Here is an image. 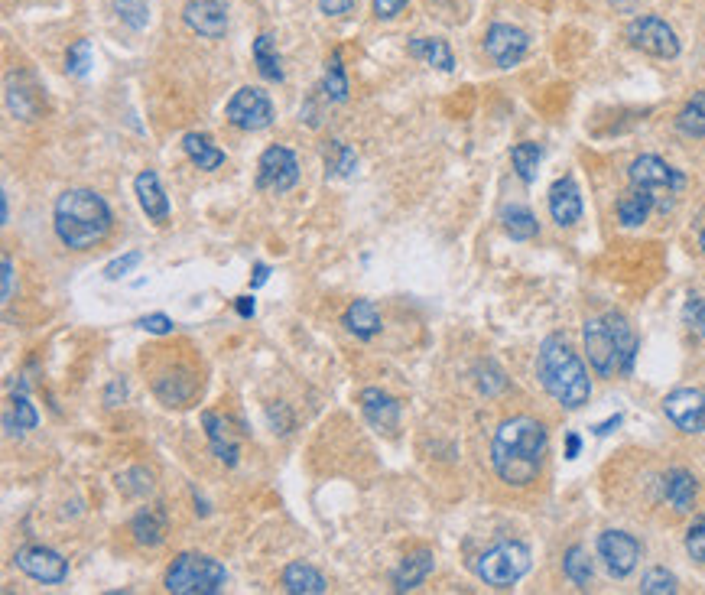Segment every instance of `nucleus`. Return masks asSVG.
I'll return each mask as SVG.
<instances>
[{"label": "nucleus", "mask_w": 705, "mask_h": 595, "mask_svg": "<svg viewBox=\"0 0 705 595\" xmlns=\"http://www.w3.org/2000/svg\"><path fill=\"white\" fill-rule=\"evenodd\" d=\"M546 446V426L533 417H511L504 420L491 439V465L504 485L527 488L540 478Z\"/></svg>", "instance_id": "1"}, {"label": "nucleus", "mask_w": 705, "mask_h": 595, "mask_svg": "<svg viewBox=\"0 0 705 595\" xmlns=\"http://www.w3.org/2000/svg\"><path fill=\"white\" fill-rule=\"evenodd\" d=\"M56 238L69 251H88L108 238L114 215L95 189H65L52 212Z\"/></svg>", "instance_id": "2"}, {"label": "nucleus", "mask_w": 705, "mask_h": 595, "mask_svg": "<svg viewBox=\"0 0 705 595\" xmlns=\"http://www.w3.org/2000/svg\"><path fill=\"white\" fill-rule=\"evenodd\" d=\"M537 374H540V384L546 387V394H550L556 404H563L566 410H579L582 404H589V397H592L589 371H585L582 358L572 352V345L563 335H550V339L540 345Z\"/></svg>", "instance_id": "3"}, {"label": "nucleus", "mask_w": 705, "mask_h": 595, "mask_svg": "<svg viewBox=\"0 0 705 595\" xmlns=\"http://www.w3.org/2000/svg\"><path fill=\"white\" fill-rule=\"evenodd\" d=\"M225 582V566L205 553H179L166 569V592L173 595H218Z\"/></svg>", "instance_id": "4"}, {"label": "nucleus", "mask_w": 705, "mask_h": 595, "mask_svg": "<svg viewBox=\"0 0 705 595\" xmlns=\"http://www.w3.org/2000/svg\"><path fill=\"white\" fill-rule=\"evenodd\" d=\"M478 576L494 589H511L530 573V550L517 540H501L478 556Z\"/></svg>", "instance_id": "5"}, {"label": "nucleus", "mask_w": 705, "mask_h": 595, "mask_svg": "<svg viewBox=\"0 0 705 595\" xmlns=\"http://www.w3.org/2000/svg\"><path fill=\"white\" fill-rule=\"evenodd\" d=\"M628 43L641 53L654 56V59H676L680 56V36L673 33V27L667 20H660L654 14H644V17H634L628 23Z\"/></svg>", "instance_id": "6"}, {"label": "nucleus", "mask_w": 705, "mask_h": 595, "mask_svg": "<svg viewBox=\"0 0 705 595\" xmlns=\"http://www.w3.org/2000/svg\"><path fill=\"white\" fill-rule=\"evenodd\" d=\"M225 118L231 127H238V131H247V134L264 131V127L273 124V101L267 98V92H260V88L244 85L225 105Z\"/></svg>", "instance_id": "7"}, {"label": "nucleus", "mask_w": 705, "mask_h": 595, "mask_svg": "<svg viewBox=\"0 0 705 595\" xmlns=\"http://www.w3.org/2000/svg\"><path fill=\"white\" fill-rule=\"evenodd\" d=\"M582 339H585V355H589V365L595 368L598 378H615V374H621V355H618L615 335H611V326H608L605 316L585 322Z\"/></svg>", "instance_id": "8"}, {"label": "nucleus", "mask_w": 705, "mask_h": 595, "mask_svg": "<svg viewBox=\"0 0 705 595\" xmlns=\"http://www.w3.org/2000/svg\"><path fill=\"white\" fill-rule=\"evenodd\" d=\"M299 183V163H296V153L286 150L280 144L267 147L260 153L257 160V189H267V192H290Z\"/></svg>", "instance_id": "9"}, {"label": "nucleus", "mask_w": 705, "mask_h": 595, "mask_svg": "<svg viewBox=\"0 0 705 595\" xmlns=\"http://www.w3.org/2000/svg\"><path fill=\"white\" fill-rule=\"evenodd\" d=\"M13 563H17L20 573L43 582V586H59V582L69 579V563H65L56 550L39 547V543H26V547H20L17 553H13Z\"/></svg>", "instance_id": "10"}, {"label": "nucleus", "mask_w": 705, "mask_h": 595, "mask_svg": "<svg viewBox=\"0 0 705 595\" xmlns=\"http://www.w3.org/2000/svg\"><path fill=\"white\" fill-rule=\"evenodd\" d=\"M663 413L683 433H705V391L699 387H676L663 397Z\"/></svg>", "instance_id": "11"}, {"label": "nucleus", "mask_w": 705, "mask_h": 595, "mask_svg": "<svg viewBox=\"0 0 705 595\" xmlns=\"http://www.w3.org/2000/svg\"><path fill=\"white\" fill-rule=\"evenodd\" d=\"M527 49H530V36L524 30L511 27V23H491L485 33V53L494 66H501V69L517 66V62L527 56Z\"/></svg>", "instance_id": "12"}, {"label": "nucleus", "mask_w": 705, "mask_h": 595, "mask_svg": "<svg viewBox=\"0 0 705 595\" xmlns=\"http://www.w3.org/2000/svg\"><path fill=\"white\" fill-rule=\"evenodd\" d=\"M598 556L605 560L611 576L624 579L634 573L637 560H641V543L631 534H624V530H605V534L598 537Z\"/></svg>", "instance_id": "13"}, {"label": "nucleus", "mask_w": 705, "mask_h": 595, "mask_svg": "<svg viewBox=\"0 0 705 595\" xmlns=\"http://www.w3.org/2000/svg\"><path fill=\"white\" fill-rule=\"evenodd\" d=\"M631 183L634 186H644L650 192H680L686 186V176L680 170H673L667 160L654 157V153H644L631 163Z\"/></svg>", "instance_id": "14"}, {"label": "nucleus", "mask_w": 705, "mask_h": 595, "mask_svg": "<svg viewBox=\"0 0 705 595\" xmlns=\"http://www.w3.org/2000/svg\"><path fill=\"white\" fill-rule=\"evenodd\" d=\"M182 20L192 33L205 36V40H221L228 33V7L225 0H189L182 10Z\"/></svg>", "instance_id": "15"}, {"label": "nucleus", "mask_w": 705, "mask_h": 595, "mask_svg": "<svg viewBox=\"0 0 705 595\" xmlns=\"http://www.w3.org/2000/svg\"><path fill=\"white\" fill-rule=\"evenodd\" d=\"M358 404H361V413L364 420H368L374 430L381 433H394L400 426V404L397 397H390L381 387H364L358 394Z\"/></svg>", "instance_id": "16"}, {"label": "nucleus", "mask_w": 705, "mask_h": 595, "mask_svg": "<svg viewBox=\"0 0 705 595\" xmlns=\"http://www.w3.org/2000/svg\"><path fill=\"white\" fill-rule=\"evenodd\" d=\"M550 215L559 228H572L582 218V196L572 176L556 179L550 186Z\"/></svg>", "instance_id": "17"}, {"label": "nucleus", "mask_w": 705, "mask_h": 595, "mask_svg": "<svg viewBox=\"0 0 705 595\" xmlns=\"http://www.w3.org/2000/svg\"><path fill=\"white\" fill-rule=\"evenodd\" d=\"M130 534L140 543V547H160L169 534V514L163 504H150V508H140L130 521Z\"/></svg>", "instance_id": "18"}, {"label": "nucleus", "mask_w": 705, "mask_h": 595, "mask_svg": "<svg viewBox=\"0 0 705 595\" xmlns=\"http://www.w3.org/2000/svg\"><path fill=\"white\" fill-rule=\"evenodd\" d=\"M199 391V378L192 371H166L153 381V394L163 400L166 407H186Z\"/></svg>", "instance_id": "19"}, {"label": "nucleus", "mask_w": 705, "mask_h": 595, "mask_svg": "<svg viewBox=\"0 0 705 595\" xmlns=\"http://www.w3.org/2000/svg\"><path fill=\"white\" fill-rule=\"evenodd\" d=\"M134 192H137L140 209L147 212L150 222L163 225L166 218H169V199H166V192H163V186H160V176H156L153 170L137 173V179H134Z\"/></svg>", "instance_id": "20"}, {"label": "nucleus", "mask_w": 705, "mask_h": 595, "mask_svg": "<svg viewBox=\"0 0 705 595\" xmlns=\"http://www.w3.org/2000/svg\"><path fill=\"white\" fill-rule=\"evenodd\" d=\"M436 566V556L433 550H413L400 560V566L394 569V592H413L416 586H423V579L433 573Z\"/></svg>", "instance_id": "21"}, {"label": "nucleus", "mask_w": 705, "mask_h": 595, "mask_svg": "<svg viewBox=\"0 0 705 595\" xmlns=\"http://www.w3.org/2000/svg\"><path fill=\"white\" fill-rule=\"evenodd\" d=\"M696 495H699V482L693 472L670 469L667 475H663V498L673 504V511H680V514L693 511Z\"/></svg>", "instance_id": "22"}, {"label": "nucleus", "mask_w": 705, "mask_h": 595, "mask_svg": "<svg viewBox=\"0 0 705 595\" xmlns=\"http://www.w3.org/2000/svg\"><path fill=\"white\" fill-rule=\"evenodd\" d=\"M342 326L351 335H355V339L368 342V339H374V335L384 329V322H381V313H377V306L371 300H355L345 309Z\"/></svg>", "instance_id": "23"}, {"label": "nucleus", "mask_w": 705, "mask_h": 595, "mask_svg": "<svg viewBox=\"0 0 705 595\" xmlns=\"http://www.w3.org/2000/svg\"><path fill=\"white\" fill-rule=\"evenodd\" d=\"M407 53H410L413 59L426 62V66L442 69V72H452V69H455L452 49H449L446 40H439V36H413L410 46H407Z\"/></svg>", "instance_id": "24"}, {"label": "nucleus", "mask_w": 705, "mask_h": 595, "mask_svg": "<svg viewBox=\"0 0 705 595\" xmlns=\"http://www.w3.org/2000/svg\"><path fill=\"white\" fill-rule=\"evenodd\" d=\"M283 589L290 595H322L329 592V582L309 563H290L283 569Z\"/></svg>", "instance_id": "25"}, {"label": "nucleus", "mask_w": 705, "mask_h": 595, "mask_svg": "<svg viewBox=\"0 0 705 595\" xmlns=\"http://www.w3.org/2000/svg\"><path fill=\"white\" fill-rule=\"evenodd\" d=\"M654 212V192L644 186H634L618 199V222L624 228H637L647 222V215Z\"/></svg>", "instance_id": "26"}, {"label": "nucleus", "mask_w": 705, "mask_h": 595, "mask_svg": "<svg viewBox=\"0 0 705 595\" xmlns=\"http://www.w3.org/2000/svg\"><path fill=\"white\" fill-rule=\"evenodd\" d=\"M182 150H186V157L195 166H199V170H205V173L221 170V166H225V150L215 147L208 134H195V131L186 134V137H182Z\"/></svg>", "instance_id": "27"}, {"label": "nucleus", "mask_w": 705, "mask_h": 595, "mask_svg": "<svg viewBox=\"0 0 705 595\" xmlns=\"http://www.w3.org/2000/svg\"><path fill=\"white\" fill-rule=\"evenodd\" d=\"M202 423H205V433H208V446H212L215 456L225 465H238V443H234V436L228 433V423L212 410L202 413Z\"/></svg>", "instance_id": "28"}, {"label": "nucleus", "mask_w": 705, "mask_h": 595, "mask_svg": "<svg viewBox=\"0 0 705 595\" xmlns=\"http://www.w3.org/2000/svg\"><path fill=\"white\" fill-rule=\"evenodd\" d=\"M322 163H325V176H332V179L355 176V170H358L355 150L342 144V140H329V144L322 147Z\"/></svg>", "instance_id": "29"}, {"label": "nucleus", "mask_w": 705, "mask_h": 595, "mask_svg": "<svg viewBox=\"0 0 705 595\" xmlns=\"http://www.w3.org/2000/svg\"><path fill=\"white\" fill-rule=\"evenodd\" d=\"M605 319H608L611 335H615V345H618V355H621V374H631L634 358H637V335L631 329V322L621 313H608Z\"/></svg>", "instance_id": "30"}, {"label": "nucleus", "mask_w": 705, "mask_h": 595, "mask_svg": "<svg viewBox=\"0 0 705 595\" xmlns=\"http://www.w3.org/2000/svg\"><path fill=\"white\" fill-rule=\"evenodd\" d=\"M501 222H504V231L514 241H530V238H537V231H540L537 215H533L527 205H507V209L501 212Z\"/></svg>", "instance_id": "31"}, {"label": "nucleus", "mask_w": 705, "mask_h": 595, "mask_svg": "<svg viewBox=\"0 0 705 595\" xmlns=\"http://www.w3.org/2000/svg\"><path fill=\"white\" fill-rule=\"evenodd\" d=\"M563 573L569 576L572 586H579V589H589V582L595 576V563H592V556L585 547H569L566 556H563Z\"/></svg>", "instance_id": "32"}, {"label": "nucleus", "mask_w": 705, "mask_h": 595, "mask_svg": "<svg viewBox=\"0 0 705 595\" xmlns=\"http://www.w3.org/2000/svg\"><path fill=\"white\" fill-rule=\"evenodd\" d=\"M322 95L335 101V105H342V101H348V75H345V66H342V53H335L329 56V62H325V75H322Z\"/></svg>", "instance_id": "33"}, {"label": "nucleus", "mask_w": 705, "mask_h": 595, "mask_svg": "<svg viewBox=\"0 0 705 595\" xmlns=\"http://www.w3.org/2000/svg\"><path fill=\"white\" fill-rule=\"evenodd\" d=\"M254 62H257V72L264 75L267 82H283V66H280V53L277 46L267 33H260L254 40Z\"/></svg>", "instance_id": "34"}, {"label": "nucleus", "mask_w": 705, "mask_h": 595, "mask_svg": "<svg viewBox=\"0 0 705 595\" xmlns=\"http://www.w3.org/2000/svg\"><path fill=\"white\" fill-rule=\"evenodd\" d=\"M676 127L686 137H705V92H696L676 114Z\"/></svg>", "instance_id": "35"}, {"label": "nucleus", "mask_w": 705, "mask_h": 595, "mask_svg": "<svg viewBox=\"0 0 705 595\" xmlns=\"http://www.w3.org/2000/svg\"><path fill=\"white\" fill-rule=\"evenodd\" d=\"M540 160H543V147L540 144H517L511 150V163H514V170L517 176L524 179V183H533L537 179V170H540Z\"/></svg>", "instance_id": "36"}, {"label": "nucleus", "mask_w": 705, "mask_h": 595, "mask_svg": "<svg viewBox=\"0 0 705 595\" xmlns=\"http://www.w3.org/2000/svg\"><path fill=\"white\" fill-rule=\"evenodd\" d=\"M95 66V49H91V40H75L69 46V53H65V72L72 75V79H85Z\"/></svg>", "instance_id": "37"}, {"label": "nucleus", "mask_w": 705, "mask_h": 595, "mask_svg": "<svg viewBox=\"0 0 705 595\" xmlns=\"http://www.w3.org/2000/svg\"><path fill=\"white\" fill-rule=\"evenodd\" d=\"M17 423V433H26V430H36V423H39V413L36 407L30 404V397H26L23 391L20 394H13L10 400V417H7V426Z\"/></svg>", "instance_id": "38"}, {"label": "nucleus", "mask_w": 705, "mask_h": 595, "mask_svg": "<svg viewBox=\"0 0 705 595\" xmlns=\"http://www.w3.org/2000/svg\"><path fill=\"white\" fill-rule=\"evenodd\" d=\"M121 23H127L130 30H143L150 23V4L147 0H117L114 4Z\"/></svg>", "instance_id": "39"}, {"label": "nucleus", "mask_w": 705, "mask_h": 595, "mask_svg": "<svg viewBox=\"0 0 705 595\" xmlns=\"http://www.w3.org/2000/svg\"><path fill=\"white\" fill-rule=\"evenodd\" d=\"M641 592H647V595H673L676 592V576L663 566L647 569L644 579H641Z\"/></svg>", "instance_id": "40"}, {"label": "nucleus", "mask_w": 705, "mask_h": 595, "mask_svg": "<svg viewBox=\"0 0 705 595\" xmlns=\"http://www.w3.org/2000/svg\"><path fill=\"white\" fill-rule=\"evenodd\" d=\"M7 105H10V111L17 114V118H23V121H33V118H36V101H30V92L17 88V82L7 85Z\"/></svg>", "instance_id": "41"}, {"label": "nucleus", "mask_w": 705, "mask_h": 595, "mask_svg": "<svg viewBox=\"0 0 705 595\" xmlns=\"http://www.w3.org/2000/svg\"><path fill=\"white\" fill-rule=\"evenodd\" d=\"M475 374H478V387H481V394H501L504 391V387H507V378H504V374L498 371V368H494L491 365V361H485V365H478L475 368Z\"/></svg>", "instance_id": "42"}, {"label": "nucleus", "mask_w": 705, "mask_h": 595, "mask_svg": "<svg viewBox=\"0 0 705 595\" xmlns=\"http://www.w3.org/2000/svg\"><path fill=\"white\" fill-rule=\"evenodd\" d=\"M117 488H121L124 495H147V491L153 488L150 472H143V469H130V472H124V475H117Z\"/></svg>", "instance_id": "43"}, {"label": "nucleus", "mask_w": 705, "mask_h": 595, "mask_svg": "<svg viewBox=\"0 0 705 595\" xmlns=\"http://www.w3.org/2000/svg\"><path fill=\"white\" fill-rule=\"evenodd\" d=\"M686 553L693 556V560L705 563V514L696 517L686 530Z\"/></svg>", "instance_id": "44"}, {"label": "nucleus", "mask_w": 705, "mask_h": 595, "mask_svg": "<svg viewBox=\"0 0 705 595\" xmlns=\"http://www.w3.org/2000/svg\"><path fill=\"white\" fill-rule=\"evenodd\" d=\"M140 261H143L140 251H127L124 257H117V261H111L108 267H104V277H108V280H121V277H127L134 267H140Z\"/></svg>", "instance_id": "45"}, {"label": "nucleus", "mask_w": 705, "mask_h": 595, "mask_svg": "<svg viewBox=\"0 0 705 595\" xmlns=\"http://www.w3.org/2000/svg\"><path fill=\"white\" fill-rule=\"evenodd\" d=\"M137 326L143 329V332H150V335H169L173 332L176 326H173V319L169 316H163V313H153V316H143Z\"/></svg>", "instance_id": "46"}, {"label": "nucleus", "mask_w": 705, "mask_h": 595, "mask_svg": "<svg viewBox=\"0 0 705 595\" xmlns=\"http://www.w3.org/2000/svg\"><path fill=\"white\" fill-rule=\"evenodd\" d=\"M686 322L705 339V296H696V300L686 303Z\"/></svg>", "instance_id": "47"}, {"label": "nucleus", "mask_w": 705, "mask_h": 595, "mask_svg": "<svg viewBox=\"0 0 705 595\" xmlns=\"http://www.w3.org/2000/svg\"><path fill=\"white\" fill-rule=\"evenodd\" d=\"M410 0H374V17L377 20H397Z\"/></svg>", "instance_id": "48"}, {"label": "nucleus", "mask_w": 705, "mask_h": 595, "mask_svg": "<svg viewBox=\"0 0 705 595\" xmlns=\"http://www.w3.org/2000/svg\"><path fill=\"white\" fill-rule=\"evenodd\" d=\"M319 10L325 17H345L355 10V0H319Z\"/></svg>", "instance_id": "49"}, {"label": "nucleus", "mask_w": 705, "mask_h": 595, "mask_svg": "<svg viewBox=\"0 0 705 595\" xmlns=\"http://www.w3.org/2000/svg\"><path fill=\"white\" fill-rule=\"evenodd\" d=\"M124 397H127V384H124L121 378H114V381L108 384V391H104V404H108V407H117Z\"/></svg>", "instance_id": "50"}, {"label": "nucleus", "mask_w": 705, "mask_h": 595, "mask_svg": "<svg viewBox=\"0 0 705 595\" xmlns=\"http://www.w3.org/2000/svg\"><path fill=\"white\" fill-rule=\"evenodd\" d=\"M267 417H270V423H273V426H277V407H270V410H267ZM290 423H293V420H290V410H286V407L280 404V433H290Z\"/></svg>", "instance_id": "51"}, {"label": "nucleus", "mask_w": 705, "mask_h": 595, "mask_svg": "<svg viewBox=\"0 0 705 595\" xmlns=\"http://www.w3.org/2000/svg\"><path fill=\"white\" fill-rule=\"evenodd\" d=\"M0 296H4V303L13 296V261H10V257H4V293H0Z\"/></svg>", "instance_id": "52"}, {"label": "nucleus", "mask_w": 705, "mask_h": 595, "mask_svg": "<svg viewBox=\"0 0 705 595\" xmlns=\"http://www.w3.org/2000/svg\"><path fill=\"white\" fill-rule=\"evenodd\" d=\"M267 277H270V267H267V264H254L251 290H257V287H264V283H267Z\"/></svg>", "instance_id": "53"}, {"label": "nucleus", "mask_w": 705, "mask_h": 595, "mask_svg": "<svg viewBox=\"0 0 705 595\" xmlns=\"http://www.w3.org/2000/svg\"><path fill=\"white\" fill-rule=\"evenodd\" d=\"M621 420H624V417H621V413H615V417H611V420H605V423H598V426H595V436H608L611 430H618V426H621Z\"/></svg>", "instance_id": "54"}, {"label": "nucleus", "mask_w": 705, "mask_h": 595, "mask_svg": "<svg viewBox=\"0 0 705 595\" xmlns=\"http://www.w3.org/2000/svg\"><path fill=\"white\" fill-rule=\"evenodd\" d=\"M234 309H238V316L251 319V316H254V300H251V296H238V303H234Z\"/></svg>", "instance_id": "55"}, {"label": "nucleus", "mask_w": 705, "mask_h": 595, "mask_svg": "<svg viewBox=\"0 0 705 595\" xmlns=\"http://www.w3.org/2000/svg\"><path fill=\"white\" fill-rule=\"evenodd\" d=\"M579 449H582L579 433H569V436H566V459H576V456H579Z\"/></svg>", "instance_id": "56"}, {"label": "nucleus", "mask_w": 705, "mask_h": 595, "mask_svg": "<svg viewBox=\"0 0 705 595\" xmlns=\"http://www.w3.org/2000/svg\"><path fill=\"white\" fill-rule=\"evenodd\" d=\"M699 248H702V254H705V228H702V235H699Z\"/></svg>", "instance_id": "57"}]
</instances>
